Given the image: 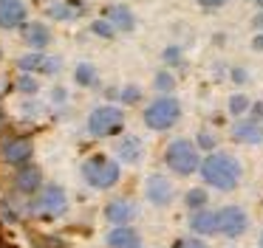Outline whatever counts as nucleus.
<instances>
[{"instance_id": "f3484780", "label": "nucleus", "mask_w": 263, "mask_h": 248, "mask_svg": "<svg viewBox=\"0 0 263 248\" xmlns=\"http://www.w3.org/2000/svg\"><path fill=\"white\" fill-rule=\"evenodd\" d=\"M105 17H108L119 31H133V28H136V17H133V11L127 9V6H122V3L110 6V9L105 11Z\"/></svg>"}, {"instance_id": "9b49d317", "label": "nucleus", "mask_w": 263, "mask_h": 248, "mask_svg": "<svg viewBox=\"0 0 263 248\" xmlns=\"http://www.w3.org/2000/svg\"><path fill=\"white\" fill-rule=\"evenodd\" d=\"M14 186H17L23 195H37V192L43 189V172L37 167H31V163H26V167H20V172L14 175Z\"/></svg>"}, {"instance_id": "58836bf2", "label": "nucleus", "mask_w": 263, "mask_h": 248, "mask_svg": "<svg viewBox=\"0 0 263 248\" xmlns=\"http://www.w3.org/2000/svg\"><path fill=\"white\" fill-rule=\"evenodd\" d=\"M255 3H257V9H263V0H255Z\"/></svg>"}, {"instance_id": "bb28decb", "label": "nucleus", "mask_w": 263, "mask_h": 248, "mask_svg": "<svg viewBox=\"0 0 263 248\" xmlns=\"http://www.w3.org/2000/svg\"><path fill=\"white\" fill-rule=\"evenodd\" d=\"M215 144H218V138L210 133V130H201V133H198V147H201V150L212 152V150H215Z\"/></svg>"}, {"instance_id": "dca6fc26", "label": "nucleus", "mask_w": 263, "mask_h": 248, "mask_svg": "<svg viewBox=\"0 0 263 248\" xmlns=\"http://www.w3.org/2000/svg\"><path fill=\"white\" fill-rule=\"evenodd\" d=\"M190 229L195 231V234H215L218 229V212H210V209H198V212H193V217H190Z\"/></svg>"}, {"instance_id": "4c0bfd02", "label": "nucleus", "mask_w": 263, "mask_h": 248, "mask_svg": "<svg viewBox=\"0 0 263 248\" xmlns=\"http://www.w3.org/2000/svg\"><path fill=\"white\" fill-rule=\"evenodd\" d=\"M6 127V110H3V107H0V130Z\"/></svg>"}, {"instance_id": "aec40b11", "label": "nucleus", "mask_w": 263, "mask_h": 248, "mask_svg": "<svg viewBox=\"0 0 263 248\" xmlns=\"http://www.w3.org/2000/svg\"><path fill=\"white\" fill-rule=\"evenodd\" d=\"M206 189H190L187 195H184V203H187V209L190 212H198V209H204L206 206Z\"/></svg>"}, {"instance_id": "f03ea898", "label": "nucleus", "mask_w": 263, "mask_h": 248, "mask_svg": "<svg viewBox=\"0 0 263 248\" xmlns=\"http://www.w3.org/2000/svg\"><path fill=\"white\" fill-rule=\"evenodd\" d=\"M198 150H201L198 144H190L187 138H178L164 150V163L176 175H193L195 169H201V163H204V158L198 155Z\"/></svg>"}, {"instance_id": "f704fd0d", "label": "nucleus", "mask_w": 263, "mask_h": 248, "mask_svg": "<svg viewBox=\"0 0 263 248\" xmlns=\"http://www.w3.org/2000/svg\"><path fill=\"white\" fill-rule=\"evenodd\" d=\"M252 48H255V51H263V34H257V37L252 39Z\"/></svg>"}, {"instance_id": "393cba45", "label": "nucleus", "mask_w": 263, "mask_h": 248, "mask_svg": "<svg viewBox=\"0 0 263 248\" xmlns=\"http://www.w3.org/2000/svg\"><path fill=\"white\" fill-rule=\"evenodd\" d=\"M249 99H246L243 93H235L232 99H229V113H232V116H240V113H246L249 110Z\"/></svg>"}, {"instance_id": "f8f14e48", "label": "nucleus", "mask_w": 263, "mask_h": 248, "mask_svg": "<svg viewBox=\"0 0 263 248\" xmlns=\"http://www.w3.org/2000/svg\"><path fill=\"white\" fill-rule=\"evenodd\" d=\"M116 155L122 163H139L144 155V144L139 135H122V141L116 144Z\"/></svg>"}, {"instance_id": "cd10ccee", "label": "nucleus", "mask_w": 263, "mask_h": 248, "mask_svg": "<svg viewBox=\"0 0 263 248\" xmlns=\"http://www.w3.org/2000/svg\"><path fill=\"white\" fill-rule=\"evenodd\" d=\"M139 96H142V90H139L136 85H127V88L122 90V101H125V105H133V101H139Z\"/></svg>"}, {"instance_id": "0eeeda50", "label": "nucleus", "mask_w": 263, "mask_h": 248, "mask_svg": "<svg viewBox=\"0 0 263 248\" xmlns=\"http://www.w3.org/2000/svg\"><path fill=\"white\" fill-rule=\"evenodd\" d=\"M31 155H34V144H31L29 138H23V135L6 138L0 144V158H3V163H9V167H26V163L31 161Z\"/></svg>"}, {"instance_id": "c756f323", "label": "nucleus", "mask_w": 263, "mask_h": 248, "mask_svg": "<svg viewBox=\"0 0 263 248\" xmlns=\"http://www.w3.org/2000/svg\"><path fill=\"white\" fill-rule=\"evenodd\" d=\"M176 248H206V242L198 240V237H190V240H181Z\"/></svg>"}, {"instance_id": "c9c22d12", "label": "nucleus", "mask_w": 263, "mask_h": 248, "mask_svg": "<svg viewBox=\"0 0 263 248\" xmlns=\"http://www.w3.org/2000/svg\"><path fill=\"white\" fill-rule=\"evenodd\" d=\"M51 99H54V101H63V99H65V90L57 88V93H51Z\"/></svg>"}, {"instance_id": "7c9ffc66", "label": "nucleus", "mask_w": 263, "mask_h": 248, "mask_svg": "<svg viewBox=\"0 0 263 248\" xmlns=\"http://www.w3.org/2000/svg\"><path fill=\"white\" fill-rule=\"evenodd\" d=\"M57 65H60V62L54 59V56H46V65H43L40 73H57Z\"/></svg>"}, {"instance_id": "ea45409f", "label": "nucleus", "mask_w": 263, "mask_h": 248, "mask_svg": "<svg viewBox=\"0 0 263 248\" xmlns=\"http://www.w3.org/2000/svg\"><path fill=\"white\" fill-rule=\"evenodd\" d=\"M260 248H263V234H260Z\"/></svg>"}, {"instance_id": "39448f33", "label": "nucleus", "mask_w": 263, "mask_h": 248, "mask_svg": "<svg viewBox=\"0 0 263 248\" xmlns=\"http://www.w3.org/2000/svg\"><path fill=\"white\" fill-rule=\"evenodd\" d=\"M122 124H125V113L116 105H102L88 116V133L105 138V135H114L116 130H122Z\"/></svg>"}, {"instance_id": "c85d7f7f", "label": "nucleus", "mask_w": 263, "mask_h": 248, "mask_svg": "<svg viewBox=\"0 0 263 248\" xmlns=\"http://www.w3.org/2000/svg\"><path fill=\"white\" fill-rule=\"evenodd\" d=\"M161 56H164V62H167V65H176V62L181 59V48L170 45V48H164V54H161Z\"/></svg>"}, {"instance_id": "a19ab883", "label": "nucleus", "mask_w": 263, "mask_h": 248, "mask_svg": "<svg viewBox=\"0 0 263 248\" xmlns=\"http://www.w3.org/2000/svg\"><path fill=\"white\" fill-rule=\"evenodd\" d=\"M0 93H3V82H0Z\"/></svg>"}, {"instance_id": "9d476101", "label": "nucleus", "mask_w": 263, "mask_h": 248, "mask_svg": "<svg viewBox=\"0 0 263 248\" xmlns=\"http://www.w3.org/2000/svg\"><path fill=\"white\" fill-rule=\"evenodd\" d=\"M26 23V3L23 0H0V26L20 28Z\"/></svg>"}, {"instance_id": "20e7f679", "label": "nucleus", "mask_w": 263, "mask_h": 248, "mask_svg": "<svg viewBox=\"0 0 263 248\" xmlns=\"http://www.w3.org/2000/svg\"><path fill=\"white\" fill-rule=\"evenodd\" d=\"M82 175L93 189H110L119 180V161L108 155H91L82 163Z\"/></svg>"}, {"instance_id": "1a4fd4ad", "label": "nucleus", "mask_w": 263, "mask_h": 248, "mask_svg": "<svg viewBox=\"0 0 263 248\" xmlns=\"http://www.w3.org/2000/svg\"><path fill=\"white\" fill-rule=\"evenodd\" d=\"M144 195L153 206H167L173 200V183L164 178V175H150L147 186H144Z\"/></svg>"}, {"instance_id": "b1692460", "label": "nucleus", "mask_w": 263, "mask_h": 248, "mask_svg": "<svg viewBox=\"0 0 263 248\" xmlns=\"http://www.w3.org/2000/svg\"><path fill=\"white\" fill-rule=\"evenodd\" d=\"M71 14H74V6L71 3H51L48 6V17H54V20H68Z\"/></svg>"}, {"instance_id": "7ed1b4c3", "label": "nucleus", "mask_w": 263, "mask_h": 248, "mask_svg": "<svg viewBox=\"0 0 263 248\" xmlns=\"http://www.w3.org/2000/svg\"><path fill=\"white\" fill-rule=\"evenodd\" d=\"M142 118H144V124H147L150 130H170L173 124L181 118V105H178L176 96L164 93V96H159L156 101H150V105L144 107Z\"/></svg>"}, {"instance_id": "2eb2a0df", "label": "nucleus", "mask_w": 263, "mask_h": 248, "mask_svg": "<svg viewBox=\"0 0 263 248\" xmlns=\"http://www.w3.org/2000/svg\"><path fill=\"white\" fill-rule=\"evenodd\" d=\"M108 248H142V240H139V234L125 223V225H116L108 234Z\"/></svg>"}, {"instance_id": "ddd939ff", "label": "nucleus", "mask_w": 263, "mask_h": 248, "mask_svg": "<svg viewBox=\"0 0 263 248\" xmlns=\"http://www.w3.org/2000/svg\"><path fill=\"white\" fill-rule=\"evenodd\" d=\"M105 217H108V223H114V225H125V223H130V220L136 217V206H133L130 200L116 197V200H110L108 206H105Z\"/></svg>"}, {"instance_id": "72a5a7b5", "label": "nucleus", "mask_w": 263, "mask_h": 248, "mask_svg": "<svg viewBox=\"0 0 263 248\" xmlns=\"http://www.w3.org/2000/svg\"><path fill=\"white\" fill-rule=\"evenodd\" d=\"M232 79H235V82H246V71H240V68H235V71H232Z\"/></svg>"}, {"instance_id": "5701e85b", "label": "nucleus", "mask_w": 263, "mask_h": 248, "mask_svg": "<svg viewBox=\"0 0 263 248\" xmlns=\"http://www.w3.org/2000/svg\"><path fill=\"white\" fill-rule=\"evenodd\" d=\"M17 90L20 93H26V96H34L37 90H40V85H37V79L31 76V73H20V79H17Z\"/></svg>"}, {"instance_id": "473e14b6", "label": "nucleus", "mask_w": 263, "mask_h": 248, "mask_svg": "<svg viewBox=\"0 0 263 248\" xmlns=\"http://www.w3.org/2000/svg\"><path fill=\"white\" fill-rule=\"evenodd\" d=\"M201 6H206V9H221L223 3H227V0H198Z\"/></svg>"}, {"instance_id": "423d86ee", "label": "nucleus", "mask_w": 263, "mask_h": 248, "mask_svg": "<svg viewBox=\"0 0 263 248\" xmlns=\"http://www.w3.org/2000/svg\"><path fill=\"white\" fill-rule=\"evenodd\" d=\"M68 209V197H65V189L63 186H46V189L37 192L34 203H31V212L40 214L46 220H54Z\"/></svg>"}, {"instance_id": "6ab92c4d", "label": "nucleus", "mask_w": 263, "mask_h": 248, "mask_svg": "<svg viewBox=\"0 0 263 248\" xmlns=\"http://www.w3.org/2000/svg\"><path fill=\"white\" fill-rule=\"evenodd\" d=\"M43 65H46V56L40 54V51H31V54H23L17 59V68L26 73H34V71H43Z\"/></svg>"}, {"instance_id": "f257e3e1", "label": "nucleus", "mask_w": 263, "mask_h": 248, "mask_svg": "<svg viewBox=\"0 0 263 248\" xmlns=\"http://www.w3.org/2000/svg\"><path fill=\"white\" fill-rule=\"evenodd\" d=\"M201 178L221 192H232L240 183V163L229 152H210L201 163Z\"/></svg>"}, {"instance_id": "4468645a", "label": "nucleus", "mask_w": 263, "mask_h": 248, "mask_svg": "<svg viewBox=\"0 0 263 248\" xmlns=\"http://www.w3.org/2000/svg\"><path fill=\"white\" fill-rule=\"evenodd\" d=\"M232 138L240 141V144H260L263 141L260 121H255V118H249V121H238L232 127Z\"/></svg>"}, {"instance_id": "a211bd4d", "label": "nucleus", "mask_w": 263, "mask_h": 248, "mask_svg": "<svg viewBox=\"0 0 263 248\" xmlns=\"http://www.w3.org/2000/svg\"><path fill=\"white\" fill-rule=\"evenodd\" d=\"M23 34H26V43H29L34 51H43L48 43H51V31H48L46 23H29V26L23 28Z\"/></svg>"}, {"instance_id": "6e6552de", "label": "nucleus", "mask_w": 263, "mask_h": 248, "mask_svg": "<svg viewBox=\"0 0 263 248\" xmlns=\"http://www.w3.org/2000/svg\"><path fill=\"white\" fill-rule=\"evenodd\" d=\"M218 229H221L223 237H240L246 229H249V217L240 206H223L218 212Z\"/></svg>"}, {"instance_id": "79ce46f5", "label": "nucleus", "mask_w": 263, "mask_h": 248, "mask_svg": "<svg viewBox=\"0 0 263 248\" xmlns=\"http://www.w3.org/2000/svg\"><path fill=\"white\" fill-rule=\"evenodd\" d=\"M0 59H3V51H0Z\"/></svg>"}, {"instance_id": "412c9836", "label": "nucleus", "mask_w": 263, "mask_h": 248, "mask_svg": "<svg viewBox=\"0 0 263 248\" xmlns=\"http://www.w3.org/2000/svg\"><path fill=\"white\" fill-rule=\"evenodd\" d=\"M93 76H97V71H93V65L91 62H82V65H77V71H74V82L77 85H91L93 82Z\"/></svg>"}, {"instance_id": "2f4dec72", "label": "nucleus", "mask_w": 263, "mask_h": 248, "mask_svg": "<svg viewBox=\"0 0 263 248\" xmlns=\"http://www.w3.org/2000/svg\"><path fill=\"white\" fill-rule=\"evenodd\" d=\"M249 110H252V118H255V121H263V101H255Z\"/></svg>"}, {"instance_id": "e433bc0d", "label": "nucleus", "mask_w": 263, "mask_h": 248, "mask_svg": "<svg viewBox=\"0 0 263 248\" xmlns=\"http://www.w3.org/2000/svg\"><path fill=\"white\" fill-rule=\"evenodd\" d=\"M252 23H255V28H260V31H263V14H255V20H252Z\"/></svg>"}, {"instance_id": "a878e982", "label": "nucleus", "mask_w": 263, "mask_h": 248, "mask_svg": "<svg viewBox=\"0 0 263 248\" xmlns=\"http://www.w3.org/2000/svg\"><path fill=\"white\" fill-rule=\"evenodd\" d=\"M176 88V79H173V73L167 71H159L156 73V90H161V93H167V90Z\"/></svg>"}, {"instance_id": "4be33fe9", "label": "nucleus", "mask_w": 263, "mask_h": 248, "mask_svg": "<svg viewBox=\"0 0 263 248\" xmlns=\"http://www.w3.org/2000/svg\"><path fill=\"white\" fill-rule=\"evenodd\" d=\"M91 31L97 34V37H105V39H110V37H116V31L119 28L114 26V23L105 17V20H97V23H91Z\"/></svg>"}]
</instances>
